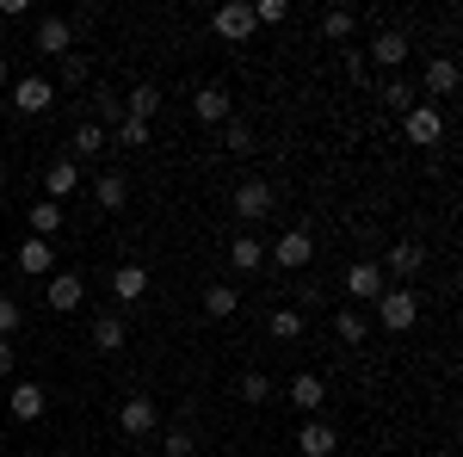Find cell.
<instances>
[{
	"instance_id": "8fae6325",
	"label": "cell",
	"mask_w": 463,
	"mask_h": 457,
	"mask_svg": "<svg viewBox=\"0 0 463 457\" xmlns=\"http://www.w3.org/2000/svg\"><path fill=\"white\" fill-rule=\"evenodd\" d=\"M13 260H19V272H25V279H50V272H56V247L37 242V235H25Z\"/></svg>"
},
{
	"instance_id": "d6986e66",
	"label": "cell",
	"mask_w": 463,
	"mask_h": 457,
	"mask_svg": "<svg viewBox=\"0 0 463 457\" xmlns=\"http://www.w3.org/2000/svg\"><path fill=\"white\" fill-rule=\"evenodd\" d=\"M143 290H148V266L130 260V266H118V272H111V297H118V303H137Z\"/></svg>"
},
{
	"instance_id": "30bf717a",
	"label": "cell",
	"mask_w": 463,
	"mask_h": 457,
	"mask_svg": "<svg viewBox=\"0 0 463 457\" xmlns=\"http://www.w3.org/2000/svg\"><path fill=\"white\" fill-rule=\"evenodd\" d=\"M383 290H390V284H383V266H377V260H358L353 272H346V297H353V303H377Z\"/></svg>"
},
{
	"instance_id": "f1b7e54d",
	"label": "cell",
	"mask_w": 463,
	"mask_h": 457,
	"mask_svg": "<svg viewBox=\"0 0 463 457\" xmlns=\"http://www.w3.org/2000/svg\"><path fill=\"white\" fill-rule=\"evenodd\" d=\"M62 229V205H50V198H32V235L37 242H50Z\"/></svg>"
},
{
	"instance_id": "4dcf8cb0",
	"label": "cell",
	"mask_w": 463,
	"mask_h": 457,
	"mask_svg": "<svg viewBox=\"0 0 463 457\" xmlns=\"http://www.w3.org/2000/svg\"><path fill=\"white\" fill-rule=\"evenodd\" d=\"M161 111V87H130V100H124V118H155Z\"/></svg>"
},
{
	"instance_id": "836d02e7",
	"label": "cell",
	"mask_w": 463,
	"mask_h": 457,
	"mask_svg": "<svg viewBox=\"0 0 463 457\" xmlns=\"http://www.w3.org/2000/svg\"><path fill=\"white\" fill-rule=\"evenodd\" d=\"M148 137L155 130H148L143 118H118V148H148Z\"/></svg>"
},
{
	"instance_id": "5bb4252c",
	"label": "cell",
	"mask_w": 463,
	"mask_h": 457,
	"mask_svg": "<svg viewBox=\"0 0 463 457\" xmlns=\"http://www.w3.org/2000/svg\"><path fill=\"white\" fill-rule=\"evenodd\" d=\"M43 303H50L56 316H74V309H80V272H50V290H43Z\"/></svg>"
},
{
	"instance_id": "d590c367",
	"label": "cell",
	"mask_w": 463,
	"mask_h": 457,
	"mask_svg": "<svg viewBox=\"0 0 463 457\" xmlns=\"http://www.w3.org/2000/svg\"><path fill=\"white\" fill-rule=\"evenodd\" d=\"M93 111H99L93 124L106 130V124H118V118H124V100H118V93H93Z\"/></svg>"
},
{
	"instance_id": "e575fe53",
	"label": "cell",
	"mask_w": 463,
	"mask_h": 457,
	"mask_svg": "<svg viewBox=\"0 0 463 457\" xmlns=\"http://www.w3.org/2000/svg\"><path fill=\"white\" fill-rule=\"evenodd\" d=\"M222 148H229V155H253V130L241 124V118H229V124H222Z\"/></svg>"
},
{
	"instance_id": "277c9868",
	"label": "cell",
	"mask_w": 463,
	"mask_h": 457,
	"mask_svg": "<svg viewBox=\"0 0 463 457\" xmlns=\"http://www.w3.org/2000/svg\"><path fill=\"white\" fill-rule=\"evenodd\" d=\"M402 130H408L414 148H439V137H445V111L439 106H408L402 111Z\"/></svg>"
},
{
	"instance_id": "4fadbf2b",
	"label": "cell",
	"mask_w": 463,
	"mask_h": 457,
	"mask_svg": "<svg viewBox=\"0 0 463 457\" xmlns=\"http://www.w3.org/2000/svg\"><path fill=\"white\" fill-rule=\"evenodd\" d=\"M74 192H80V167H74L69 155H62V161H50V174H43V198H50V205H62V198H74Z\"/></svg>"
},
{
	"instance_id": "ab89813d",
	"label": "cell",
	"mask_w": 463,
	"mask_h": 457,
	"mask_svg": "<svg viewBox=\"0 0 463 457\" xmlns=\"http://www.w3.org/2000/svg\"><path fill=\"white\" fill-rule=\"evenodd\" d=\"M13 365H19V352H13L6 340H0V377H13Z\"/></svg>"
},
{
	"instance_id": "d6a6232c",
	"label": "cell",
	"mask_w": 463,
	"mask_h": 457,
	"mask_svg": "<svg viewBox=\"0 0 463 457\" xmlns=\"http://www.w3.org/2000/svg\"><path fill=\"white\" fill-rule=\"evenodd\" d=\"M161 457H198V439H192L185 426H167V433H161Z\"/></svg>"
},
{
	"instance_id": "8d00e7d4",
	"label": "cell",
	"mask_w": 463,
	"mask_h": 457,
	"mask_svg": "<svg viewBox=\"0 0 463 457\" xmlns=\"http://www.w3.org/2000/svg\"><path fill=\"white\" fill-rule=\"evenodd\" d=\"M290 19V0H260L253 6V25H285Z\"/></svg>"
},
{
	"instance_id": "7c38bea8",
	"label": "cell",
	"mask_w": 463,
	"mask_h": 457,
	"mask_svg": "<svg viewBox=\"0 0 463 457\" xmlns=\"http://www.w3.org/2000/svg\"><path fill=\"white\" fill-rule=\"evenodd\" d=\"M6 408H13V421H43V408H50V389L43 384H13V395H6Z\"/></svg>"
},
{
	"instance_id": "484cf974",
	"label": "cell",
	"mask_w": 463,
	"mask_h": 457,
	"mask_svg": "<svg viewBox=\"0 0 463 457\" xmlns=\"http://www.w3.org/2000/svg\"><path fill=\"white\" fill-rule=\"evenodd\" d=\"M420 266H427V247H420V242H395L390 247V272H395V279H414Z\"/></svg>"
},
{
	"instance_id": "3957f363",
	"label": "cell",
	"mask_w": 463,
	"mask_h": 457,
	"mask_svg": "<svg viewBox=\"0 0 463 457\" xmlns=\"http://www.w3.org/2000/svg\"><path fill=\"white\" fill-rule=\"evenodd\" d=\"M118 426H124V439H130V445L155 439V426H161V414H155V395H130V402L118 408Z\"/></svg>"
},
{
	"instance_id": "ac0fdd59",
	"label": "cell",
	"mask_w": 463,
	"mask_h": 457,
	"mask_svg": "<svg viewBox=\"0 0 463 457\" xmlns=\"http://www.w3.org/2000/svg\"><path fill=\"white\" fill-rule=\"evenodd\" d=\"M93 205H99V211H124V205H130V179L124 174H99L93 179Z\"/></svg>"
},
{
	"instance_id": "52a82bcc",
	"label": "cell",
	"mask_w": 463,
	"mask_h": 457,
	"mask_svg": "<svg viewBox=\"0 0 463 457\" xmlns=\"http://www.w3.org/2000/svg\"><path fill=\"white\" fill-rule=\"evenodd\" d=\"M32 43L43 50V56H69V50H74V19H62V13L37 19V25H32Z\"/></svg>"
},
{
	"instance_id": "60d3db41",
	"label": "cell",
	"mask_w": 463,
	"mask_h": 457,
	"mask_svg": "<svg viewBox=\"0 0 463 457\" xmlns=\"http://www.w3.org/2000/svg\"><path fill=\"white\" fill-rule=\"evenodd\" d=\"M0 87H6V56H0Z\"/></svg>"
},
{
	"instance_id": "1f68e13d",
	"label": "cell",
	"mask_w": 463,
	"mask_h": 457,
	"mask_svg": "<svg viewBox=\"0 0 463 457\" xmlns=\"http://www.w3.org/2000/svg\"><path fill=\"white\" fill-rule=\"evenodd\" d=\"M334 334H340V340H346V347H358V340H364V334H371V321L358 316V309H340V316H334Z\"/></svg>"
},
{
	"instance_id": "b9f144b4",
	"label": "cell",
	"mask_w": 463,
	"mask_h": 457,
	"mask_svg": "<svg viewBox=\"0 0 463 457\" xmlns=\"http://www.w3.org/2000/svg\"><path fill=\"white\" fill-rule=\"evenodd\" d=\"M0 186H6V161H0Z\"/></svg>"
},
{
	"instance_id": "74e56055",
	"label": "cell",
	"mask_w": 463,
	"mask_h": 457,
	"mask_svg": "<svg viewBox=\"0 0 463 457\" xmlns=\"http://www.w3.org/2000/svg\"><path fill=\"white\" fill-rule=\"evenodd\" d=\"M87 74H93V62H87L80 50H69V56H62V81H69V87H80Z\"/></svg>"
},
{
	"instance_id": "f35d334b",
	"label": "cell",
	"mask_w": 463,
	"mask_h": 457,
	"mask_svg": "<svg viewBox=\"0 0 463 457\" xmlns=\"http://www.w3.org/2000/svg\"><path fill=\"white\" fill-rule=\"evenodd\" d=\"M19 321H25V309H19L13 297H0V340H13V334H19Z\"/></svg>"
},
{
	"instance_id": "4316f807",
	"label": "cell",
	"mask_w": 463,
	"mask_h": 457,
	"mask_svg": "<svg viewBox=\"0 0 463 457\" xmlns=\"http://www.w3.org/2000/svg\"><path fill=\"white\" fill-rule=\"evenodd\" d=\"M377 106H383V111H408V106H420V100H414V81L390 74V81L377 87Z\"/></svg>"
},
{
	"instance_id": "f546056e",
	"label": "cell",
	"mask_w": 463,
	"mask_h": 457,
	"mask_svg": "<svg viewBox=\"0 0 463 457\" xmlns=\"http://www.w3.org/2000/svg\"><path fill=\"white\" fill-rule=\"evenodd\" d=\"M266 328H272V340H303V309H290V303H279V309L266 316Z\"/></svg>"
},
{
	"instance_id": "44dd1931",
	"label": "cell",
	"mask_w": 463,
	"mask_h": 457,
	"mask_svg": "<svg viewBox=\"0 0 463 457\" xmlns=\"http://www.w3.org/2000/svg\"><path fill=\"white\" fill-rule=\"evenodd\" d=\"M235 309H241V290L235 284H204V316L211 321H229Z\"/></svg>"
},
{
	"instance_id": "2e32d148",
	"label": "cell",
	"mask_w": 463,
	"mask_h": 457,
	"mask_svg": "<svg viewBox=\"0 0 463 457\" xmlns=\"http://www.w3.org/2000/svg\"><path fill=\"white\" fill-rule=\"evenodd\" d=\"M334 445H340V433L327 421H303V433H297V452L303 457H334Z\"/></svg>"
},
{
	"instance_id": "6da1fadb",
	"label": "cell",
	"mask_w": 463,
	"mask_h": 457,
	"mask_svg": "<svg viewBox=\"0 0 463 457\" xmlns=\"http://www.w3.org/2000/svg\"><path fill=\"white\" fill-rule=\"evenodd\" d=\"M371 309H377V328H390V334H408V328L420 321V297L402 284V290H383Z\"/></svg>"
},
{
	"instance_id": "9c48e42d",
	"label": "cell",
	"mask_w": 463,
	"mask_h": 457,
	"mask_svg": "<svg viewBox=\"0 0 463 457\" xmlns=\"http://www.w3.org/2000/svg\"><path fill=\"white\" fill-rule=\"evenodd\" d=\"M13 106L25 111V118L50 111V106H56V81H43V74H25V81H13Z\"/></svg>"
},
{
	"instance_id": "9a60e30c",
	"label": "cell",
	"mask_w": 463,
	"mask_h": 457,
	"mask_svg": "<svg viewBox=\"0 0 463 457\" xmlns=\"http://www.w3.org/2000/svg\"><path fill=\"white\" fill-rule=\"evenodd\" d=\"M229 266H235V272H260V266H266V242H260L253 229L229 235Z\"/></svg>"
},
{
	"instance_id": "7a4b0ae2",
	"label": "cell",
	"mask_w": 463,
	"mask_h": 457,
	"mask_svg": "<svg viewBox=\"0 0 463 457\" xmlns=\"http://www.w3.org/2000/svg\"><path fill=\"white\" fill-rule=\"evenodd\" d=\"M211 32L222 37V43H248V37L260 32V25H253V6H248V0H229V6H216V13H211Z\"/></svg>"
},
{
	"instance_id": "5b68a950",
	"label": "cell",
	"mask_w": 463,
	"mask_h": 457,
	"mask_svg": "<svg viewBox=\"0 0 463 457\" xmlns=\"http://www.w3.org/2000/svg\"><path fill=\"white\" fill-rule=\"evenodd\" d=\"M266 260H272V266H285V272H297V266H309V260H316V235H309V229H285V235L272 242Z\"/></svg>"
},
{
	"instance_id": "83f0119b",
	"label": "cell",
	"mask_w": 463,
	"mask_h": 457,
	"mask_svg": "<svg viewBox=\"0 0 463 457\" xmlns=\"http://www.w3.org/2000/svg\"><path fill=\"white\" fill-rule=\"evenodd\" d=\"M124 340H130L124 316H99V321H93V347H99V352H124Z\"/></svg>"
},
{
	"instance_id": "cb8c5ba5",
	"label": "cell",
	"mask_w": 463,
	"mask_h": 457,
	"mask_svg": "<svg viewBox=\"0 0 463 457\" xmlns=\"http://www.w3.org/2000/svg\"><path fill=\"white\" fill-rule=\"evenodd\" d=\"M93 155H106V130L87 118V124H74V155H69V161L80 167V161H93Z\"/></svg>"
},
{
	"instance_id": "ba28073f",
	"label": "cell",
	"mask_w": 463,
	"mask_h": 457,
	"mask_svg": "<svg viewBox=\"0 0 463 457\" xmlns=\"http://www.w3.org/2000/svg\"><path fill=\"white\" fill-rule=\"evenodd\" d=\"M285 402H290V408H303L309 421H321V408H327V384H321L316 371H297L290 389H285Z\"/></svg>"
},
{
	"instance_id": "e0dca14e",
	"label": "cell",
	"mask_w": 463,
	"mask_h": 457,
	"mask_svg": "<svg viewBox=\"0 0 463 457\" xmlns=\"http://www.w3.org/2000/svg\"><path fill=\"white\" fill-rule=\"evenodd\" d=\"M371 62H377V69H402V62H408V37L402 32H377L371 37Z\"/></svg>"
},
{
	"instance_id": "d4e9b609",
	"label": "cell",
	"mask_w": 463,
	"mask_h": 457,
	"mask_svg": "<svg viewBox=\"0 0 463 457\" xmlns=\"http://www.w3.org/2000/svg\"><path fill=\"white\" fill-rule=\"evenodd\" d=\"M353 32H358V13H353V6H327V13H321V37H327V43H346Z\"/></svg>"
},
{
	"instance_id": "8992f818",
	"label": "cell",
	"mask_w": 463,
	"mask_h": 457,
	"mask_svg": "<svg viewBox=\"0 0 463 457\" xmlns=\"http://www.w3.org/2000/svg\"><path fill=\"white\" fill-rule=\"evenodd\" d=\"M229 211L241 216V223H260V216L272 211V186H266V179H241V186L229 192Z\"/></svg>"
},
{
	"instance_id": "7402d4cb",
	"label": "cell",
	"mask_w": 463,
	"mask_h": 457,
	"mask_svg": "<svg viewBox=\"0 0 463 457\" xmlns=\"http://www.w3.org/2000/svg\"><path fill=\"white\" fill-rule=\"evenodd\" d=\"M192 111H198L204 124H229V93H222V87H198V93H192Z\"/></svg>"
},
{
	"instance_id": "ffe728a7",
	"label": "cell",
	"mask_w": 463,
	"mask_h": 457,
	"mask_svg": "<svg viewBox=\"0 0 463 457\" xmlns=\"http://www.w3.org/2000/svg\"><path fill=\"white\" fill-rule=\"evenodd\" d=\"M427 93L432 100H451V93H458V62H451V56H432L427 62ZM427 100V106H432Z\"/></svg>"
},
{
	"instance_id": "603a6c76",
	"label": "cell",
	"mask_w": 463,
	"mask_h": 457,
	"mask_svg": "<svg viewBox=\"0 0 463 457\" xmlns=\"http://www.w3.org/2000/svg\"><path fill=\"white\" fill-rule=\"evenodd\" d=\"M235 395H241L248 408H266L279 389H272V377H266V371H241V377H235Z\"/></svg>"
},
{
	"instance_id": "7bdbcfd3",
	"label": "cell",
	"mask_w": 463,
	"mask_h": 457,
	"mask_svg": "<svg viewBox=\"0 0 463 457\" xmlns=\"http://www.w3.org/2000/svg\"><path fill=\"white\" fill-rule=\"evenodd\" d=\"M143 457H161V452H143Z\"/></svg>"
}]
</instances>
